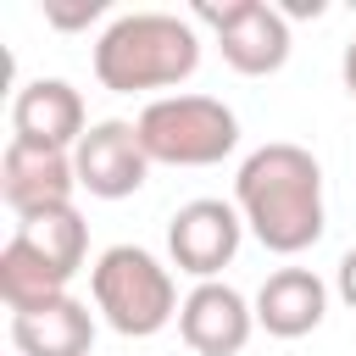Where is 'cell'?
I'll return each mask as SVG.
<instances>
[{
  "instance_id": "6da1fadb",
  "label": "cell",
  "mask_w": 356,
  "mask_h": 356,
  "mask_svg": "<svg viewBox=\"0 0 356 356\" xmlns=\"http://www.w3.org/2000/svg\"><path fill=\"white\" fill-rule=\"evenodd\" d=\"M234 206L267 250L300 256L306 245L323 239V167H317V156L289 139L250 150L234 178Z\"/></svg>"
},
{
  "instance_id": "7a4b0ae2",
  "label": "cell",
  "mask_w": 356,
  "mask_h": 356,
  "mask_svg": "<svg viewBox=\"0 0 356 356\" xmlns=\"http://www.w3.org/2000/svg\"><path fill=\"white\" fill-rule=\"evenodd\" d=\"M200 67V33L172 11H128L95 39V78L111 95L172 89Z\"/></svg>"
},
{
  "instance_id": "3957f363",
  "label": "cell",
  "mask_w": 356,
  "mask_h": 356,
  "mask_svg": "<svg viewBox=\"0 0 356 356\" xmlns=\"http://www.w3.org/2000/svg\"><path fill=\"white\" fill-rule=\"evenodd\" d=\"M89 289H95L100 317H106L122 339H150V334H161V328L178 317V306H184L172 273H167L150 250H139V245H111V250H100V261H95V273H89Z\"/></svg>"
},
{
  "instance_id": "277c9868",
  "label": "cell",
  "mask_w": 356,
  "mask_h": 356,
  "mask_svg": "<svg viewBox=\"0 0 356 356\" xmlns=\"http://www.w3.org/2000/svg\"><path fill=\"white\" fill-rule=\"evenodd\" d=\"M139 145L167 167H211L239 145V117L217 95H161L139 111Z\"/></svg>"
},
{
  "instance_id": "5b68a950",
  "label": "cell",
  "mask_w": 356,
  "mask_h": 356,
  "mask_svg": "<svg viewBox=\"0 0 356 356\" xmlns=\"http://www.w3.org/2000/svg\"><path fill=\"white\" fill-rule=\"evenodd\" d=\"M195 22H206L217 33L222 61L245 78H267L289 61V17L267 0H222V6L200 0Z\"/></svg>"
},
{
  "instance_id": "8992f818",
  "label": "cell",
  "mask_w": 356,
  "mask_h": 356,
  "mask_svg": "<svg viewBox=\"0 0 356 356\" xmlns=\"http://www.w3.org/2000/svg\"><path fill=\"white\" fill-rule=\"evenodd\" d=\"M239 234H245L239 206L200 195V200L178 206V211H172V222H167L172 267H178V273H189V278H200V284H211V278L239 256Z\"/></svg>"
},
{
  "instance_id": "52a82bcc",
  "label": "cell",
  "mask_w": 356,
  "mask_h": 356,
  "mask_svg": "<svg viewBox=\"0 0 356 356\" xmlns=\"http://www.w3.org/2000/svg\"><path fill=\"white\" fill-rule=\"evenodd\" d=\"M72 167H78V189H89L95 200H122V195H134L150 178V156L139 145V128L122 122V117L95 122L78 139Z\"/></svg>"
},
{
  "instance_id": "ba28073f",
  "label": "cell",
  "mask_w": 356,
  "mask_h": 356,
  "mask_svg": "<svg viewBox=\"0 0 356 356\" xmlns=\"http://www.w3.org/2000/svg\"><path fill=\"white\" fill-rule=\"evenodd\" d=\"M72 189H78V167H72L67 150L22 145V139L6 145V156H0V195L17 211V222L39 217V211H56V206H72Z\"/></svg>"
},
{
  "instance_id": "9c48e42d",
  "label": "cell",
  "mask_w": 356,
  "mask_h": 356,
  "mask_svg": "<svg viewBox=\"0 0 356 356\" xmlns=\"http://www.w3.org/2000/svg\"><path fill=\"white\" fill-rule=\"evenodd\" d=\"M256 328V306H245V295L234 284H195L178 306V334L195 356H239L250 345Z\"/></svg>"
},
{
  "instance_id": "30bf717a",
  "label": "cell",
  "mask_w": 356,
  "mask_h": 356,
  "mask_svg": "<svg viewBox=\"0 0 356 356\" xmlns=\"http://www.w3.org/2000/svg\"><path fill=\"white\" fill-rule=\"evenodd\" d=\"M83 95L67 78H28L11 100V139L44 150H78L83 139Z\"/></svg>"
},
{
  "instance_id": "8fae6325",
  "label": "cell",
  "mask_w": 356,
  "mask_h": 356,
  "mask_svg": "<svg viewBox=\"0 0 356 356\" xmlns=\"http://www.w3.org/2000/svg\"><path fill=\"white\" fill-rule=\"evenodd\" d=\"M328 312V284L312 267H278L267 273V284L256 289V323L273 339H300L323 323Z\"/></svg>"
},
{
  "instance_id": "7c38bea8",
  "label": "cell",
  "mask_w": 356,
  "mask_h": 356,
  "mask_svg": "<svg viewBox=\"0 0 356 356\" xmlns=\"http://www.w3.org/2000/svg\"><path fill=\"white\" fill-rule=\"evenodd\" d=\"M11 345L17 356H89L95 345V317L83 300L61 295L50 306H33V312H17L11 317Z\"/></svg>"
},
{
  "instance_id": "4fadbf2b",
  "label": "cell",
  "mask_w": 356,
  "mask_h": 356,
  "mask_svg": "<svg viewBox=\"0 0 356 356\" xmlns=\"http://www.w3.org/2000/svg\"><path fill=\"white\" fill-rule=\"evenodd\" d=\"M67 273L50 261V256H39L22 234H11L6 239V250H0V300L11 306V317L17 312H33V306H50V300H61L67 295Z\"/></svg>"
},
{
  "instance_id": "5bb4252c",
  "label": "cell",
  "mask_w": 356,
  "mask_h": 356,
  "mask_svg": "<svg viewBox=\"0 0 356 356\" xmlns=\"http://www.w3.org/2000/svg\"><path fill=\"white\" fill-rule=\"evenodd\" d=\"M17 234H22L39 256H50L67 278L83 267V250H89V222H83L72 206H56V211H39V217H22V222H17Z\"/></svg>"
},
{
  "instance_id": "9a60e30c",
  "label": "cell",
  "mask_w": 356,
  "mask_h": 356,
  "mask_svg": "<svg viewBox=\"0 0 356 356\" xmlns=\"http://www.w3.org/2000/svg\"><path fill=\"white\" fill-rule=\"evenodd\" d=\"M106 11V0H83V6H44V22H56V28H83V22H95Z\"/></svg>"
},
{
  "instance_id": "2e32d148",
  "label": "cell",
  "mask_w": 356,
  "mask_h": 356,
  "mask_svg": "<svg viewBox=\"0 0 356 356\" xmlns=\"http://www.w3.org/2000/svg\"><path fill=\"white\" fill-rule=\"evenodd\" d=\"M339 300H345V306H356V250H345V256H339Z\"/></svg>"
},
{
  "instance_id": "e0dca14e",
  "label": "cell",
  "mask_w": 356,
  "mask_h": 356,
  "mask_svg": "<svg viewBox=\"0 0 356 356\" xmlns=\"http://www.w3.org/2000/svg\"><path fill=\"white\" fill-rule=\"evenodd\" d=\"M339 72H345V89H350V100H356V39L345 44V61H339Z\"/></svg>"
}]
</instances>
